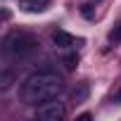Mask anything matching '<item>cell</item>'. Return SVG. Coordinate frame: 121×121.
<instances>
[{
  "instance_id": "cell-2",
  "label": "cell",
  "mask_w": 121,
  "mask_h": 121,
  "mask_svg": "<svg viewBox=\"0 0 121 121\" xmlns=\"http://www.w3.org/2000/svg\"><path fill=\"white\" fill-rule=\"evenodd\" d=\"M38 50V40L31 33L24 31H12L3 38V55L7 59H26Z\"/></svg>"
},
{
  "instance_id": "cell-6",
  "label": "cell",
  "mask_w": 121,
  "mask_h": 121,
  "mask_svg": "<svg viewBox=\"0 0 121 121\" xmlns=\"http://www.w3.org/2000/svg\"><path fill=\"white\" fill-rule=\"evenodd\" d=\"M88 93H90L88 83H78V86L74 88V93H71V102H74V104H81V102H86Z\"/></svg>"
},
{
  "instance_id": "cell-7",
  "label": "cell",
  "mask_w": 121,
  "mask_h": 121,
  "mask_svg": "<svg viewBox=\"0 0 121 121\" xmlns=\"http://www.w3.org/2000/svg\"><path fill=\"white\" fill-rule=\"evenodd\" d=\"M12 81H14V74L10 69H3V74H0V90H7L12 86Z\"/></svg>"
},
{
  "instance_id": "cell-1",
  "label": "cell",
  "mask_w": 121,
  "mask_h": 121,
  "mask_svg": "<svg viewBox=\"0 0 121 121\" xmlns=\"http://www.w3.org/2000/svg\"><path fill=\"white\" fill-rule=\"evenodd\" d=\"M62 90H64V83L55 71H36L22 83L19 100L24 104H29V107H38V104H43L48 100L59 97Z\"/></svg>"
},
{
  "instance_id": "cell-3",
  "label": "cell",
  "mask_w": 121,
  "mask_h": 121,
  "mask_svg": "<svg viewBox=\"0 0 121 121\" xmlns=\"http://www.w3.org/2000/svg\"><path fill=\"white\" fill-rule=\"evenodd\" d=\"M64 114H67V109H64V104L59 102L57 97H55V100H48V102H43V104H38V109H36V116H38L40 121H62Z\"/></svg>"
},
{
  "instance_id": "cell-9",
  "label": "cell",
  "mask_w": 121,
  "mask_h": 121,
  "mask_svg": "<svg viewBox=\"0 0 121 121\" xmlns=\"http://www.w3.org/2000/svg\"><path fill=\"white\" fill-rule=\"evenodd\" d=\"M81 14L90 19V17H93V5H81Z\"/></svg>"
},
{
  "instance_id": "cell-8",
  "label": "cell",
  "mask_w": 121,
  "mask_h": 121,
  "mask_svg": "<svg viewBox=\"0 0 121 121\" xmlns=\"http://www.w3.org/2000/svg\"><path fill=\"white\" fill-rule=\"evenodd\" d=\"M109 40H112V43H121V24H116V26L109 31Z\"/></svg>"
},
{
  "instance_id": "cell-4",
  "label": "cell",
  "mask_w": 121,
  "mask_h": 121,
  "mask_svg": "<svg viewBox=\"0 0 121 121\" xmlns=\"http://www.w3.org/2000/svg\"><path fill=\"white\" fill-rule=\"evenodd\" d=\"M52 43H55L59 50H69V48L76 45V38H74L71 33H67V31H55V33H52Z\"/></svg>"
},
{
  "instance_id": "cell-5",
  "label": "cell",
  "mask_w": 121,
  "mask_h": 121,
  "mask_svg": "<svg viewBox=\"0 0 121 121\" xmlns=\"http://www.w3.org/2000/svg\"><path fill=\"white\" fill-rule=\"evenodd\" d=\"M50 0H19V7L24 12H45Z\"/></svg>"
}]
</instances>
